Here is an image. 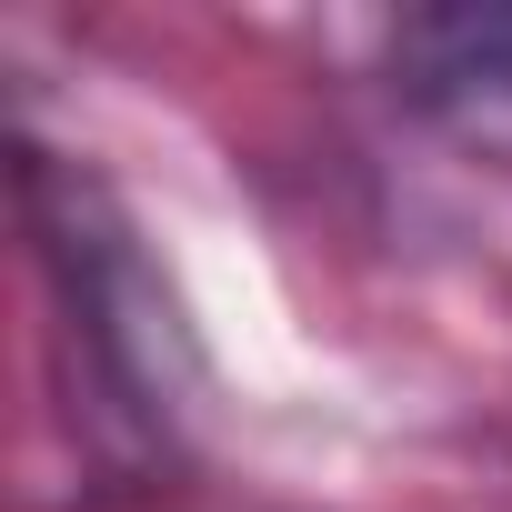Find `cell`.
I'll list each match as a JSON object with an SVG mask.
<instances>
[{"label":"cell","mask_w":512,"mask_h":512,"mask_svg":"<svg viewBox=\"0 0 512 512\" xmlns=\"http://www.w3.org/2000/svg\"><path fill=\"white\" fill-rule=\"evenodd\" d=\"M402 61L422 71V91L512 101V11H432L402 31Z\"/></svg>","instance_id":"cell-1"}]
</instances>
